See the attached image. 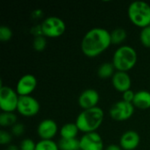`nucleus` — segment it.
<instances>
[{"label": "nucleus", "instance_id": "f257e3e1", "mask_svg": "<svg viewBox=\"0 0 150 150\" xmlns=\"http://www.w3.org/2000/svg\"><path fill=\"white\" fill-rule=\"evenodd\" d=\"M111 44V33L105 28L95 27L88 31L83 36L81 49L86 56L94 58L105 52Z\"/></svg>", "mask_w": 150, "mask_h": 150}, {"label": "nucleus", "instance_id": "f03ea898", "mask_svg": "<svg viewBox=\"0 0 150 150\" xmlns=\"http://www.w3.org/2000/svg\"><path fill=\"white\" fill-rule=\"evenodd\" d=\"M103 120L104 112L101 108L97 106L91 109L83 110V112L77 116L75 123L79 131L84 134H89L96 132V130L101 126Z\"/></svg>", "mask_w": 150, "mask_h": 150}, {"label": "nucleus", "instance_id": "7ed1b4c3", "mask_svg": "<svg viewBox=\"0 0 150 150\" xmlns=\"http://www.w3.org/2000/svg\"><path fill=\"white\" fill-rule=\"evenodd\" d=\"M137 62V53L130 46H121L114 53L112 64L118 71L127 72L132 69Z\"/></svg>", "mask_w": 150, "mask_h": 150}, {"label": "nucleus", "instance_id": "20e7f679", "mask_svg": "<svg viewBox=\"0 0 150 150\" xmlns=\"http://www.w3.org/2000/svg\"><path fill=\"white\" fill-rule=\"evenodd\" d=\"M128 17L131 22L142 28L150 25V5L143 1H134L128 7Z\"/></svg>", "mask_w": 150, "mask_h": 150}, {"label": "nucleus", "instance_id": "39448f33", "mask_svg": "<svg viewBox=\"0 0 150 150\" xmlns=\"http://www.w3.org/2000/svg\"><path fill=\"white\" fill-rule=\"evenodd\" d=\"M41 25L42 34L48 38H57L62 36L66 30V25L64 21L58 17H48L47 18Z\"/></svg>", "mask_w": 150, "mask_h": 150}, {"label": "nucleus", "instance_id": "423d86ee", "mask_svg": "<svg viewBox=\"0 0 150 150\" xmlns=\"http://www.w3.org/2000/svg\"><path fill=\"white\" fill-rule=\"evenodd\" d=\"M19 96L17 91L8 86L0 88V108L3 112H13L17 110Z\"/></svg>", "mask_w": 150, "mask_h": 150}, {"label": "nucleus", "instance_id": "0eeeda50", "mask_svg": "<svg viewBox=\"0 0 150 150\" xmlns=\"http://www.w3.org/2000/svg\"><path fill=\"white\" fill-rule=\"evenodd\" d=\"M134 113V106L132 103L124 100L115 103L110 109L111 118L116 121H125L129 120Z\"/></svg>", "mask_w": 150, "mask_h": 150}, {"label": "nucleus", "instance_id": "6e6552de", "mask_svg": "<svg viewBox=\"0 0 150 150\" xmlns=\"http://www.w3.org/2000/svg\"><path fill=\"white\" fill-rule=\"evenodd\" d=\"M17 111L25 117H33L38 114L40 104L36 98L31 96H19Z\"/></svg>", "mask_w": 150, "mask_h": 150}, {"label": "nucleus", "instance_id": "1a4fd4ad", "mask_svg": "<svg viewBox=\"0 0 150 150\" xmlns=\"http://www.w3.org/2000/svg\"><path fill=\"white\" fill-rule=\"evenodd\" d=\"M79 142L80 150H104L103 140L97 132L84 134Z\"/></svg>", "mask_w": 150, "mask_h": 150}, {"label": "nucleus", "instance_id": "9d476101", "mask_svg": "<svg viewBox=\"0 0 150 150\" xmlns=\"http://www.w3.org/2000/svg\"><path fill=\"white\" fill-rule=\"evenodd\" d=\"M37 79L33 75L26 74L19 78L16 86V91L18 96H30L36 89Z\"/></svg>", "mask_w": 150, "mask_h": 150}, {"label": "nucleus", "instance_id": "9b49d317", "mask_svg": "<svg viewBox=\"0 0 150 150\" xmlns=\"http://www.w3.org/2000/svg\"><path fill=\"white\" fill-rule=\"evenodd\" d=\"M99 102V94L96 90L88 89L83 91L78 98V104L83 110L97 107Z\"/></svg>", "mask_w": 150, "mask_h": 150}, {"label": "nucleus", "instance_id": "f8f14e48", "mask_svg": "<svg viewBox=\"0 0 150 150\" xmlns=\"http://www.w3.org/2000/svg\"><path fill=\"white\" fill-rule=\"evenodd\" d=\"M58 131V126L54 120L46 119L42 120L37 128L38 135L41 140H52Z\"/></svg>", "mask_w": 150, "mask_h": 150}, {"label": "nucleus", "instance_id": "ddd939ff", "mask_svg": "<svg viewBox=\"0 0 150 150\" xmlns=\"http://www.w3.org/2000/svg\"><path fill=\"white\" fill-rule=\"evenodd\" d=\"M141 142V137L135 131L125 132L120 140V146L124 150H134Z\"/></svg>", "mask_w": 150, "mask_h": 150}, {"label": "nucleus", "instance_id": "4468645a", "mask_svg": "<svg viewBox=\"0 0 150 150\" xmlns=\"http://www.w3.org/2000/svg\"><path fill=\"white\" fill-rule=\"evenodd\" d=\"M112 83L115 90L120 92H126L130 90L131 87V78L127 72L117 71L112 77Z\"/></svg>", "mask_w": 150, "mask_h": 150}, {"label": "nucleus", "instance_id": "2eb2a0df", "mask_svg": "<svg viewBox=\"0 0 150 150\" xmlns=\"http://www.w3.org/2000/svg\"><path fill=\"white\" fill-rule=\"evenodd\" d=\"M133 105L139 109L150 108V92L148 91H139L135 93Z\"/></svg>", "mask_w": 150, "mask_h": 150}, {"label": "nucleus", "instance_id": "dca6fc26", "mask_svg": "<svg viewBox=\"0 0 150 150\" xmlns=\"http://www.w3.org/2000/svg\"><path fill=\"white\" fill-rule=\"evenodd\" d=\"M79 132L76 123H67L60 129V135L62 139H75Z\"/></svg>", "mask_w": 150, "mask_h": 150}, {"label": "nucleus", "instance_id": "f3484780", "mask_svg": "<svg viewBox=\"0 0 150 150\" xmlns=\"http://www.w3.org/2000/svg\"><path fill=\"white\" fill-rule=\"evenodd\" d=\"M57 144L60 150H80V142L76 138L75 139L61 138Z\"/></svg>", "mask_w": 150, "mask_h": 150}, {"label": "nucleus", "instance_id": "a211bd4d", "mask_svg": "<svg viewBox=\"0 0 150 150\" xmlns=\"http://www.w3.org/2000/svg\"><path fill=\"white\" fill-rule=\"evenodd\" d=\"M114 66L112 62H105L98 69V75L102 79H107L114 75Z\"/></svg>", "mask_w": 150, "mask_h": 150}, {"label": "nucleus", "instance_id": "6ab92c4d", "mask_svg": "<svg viewBox=\"0 0 150 150\" xmlns=\"http://www.w3.org/2000/svg\"><path fill=\"white\" fill-rule=\"evenodd\" d=\"M127 37V31L124 28L118 27V28H115L112 32H111L112 44L120 45L123 41H125Z\"/></svg>", "mask_w": 150, "mask_h": 150}, {"label": "nucleus", "instance_id": "aec40b11", "mask_svg": "<svg viewBox=\"0 0 150 150\" xmlns=\"http://www.w3.org/2000/svg\"><path fill=\"white\" fill-rule=\"evenodd\" d=\"M17 116L13 112H2L0 114V125L4 127H13L16 124Z\"/></svg>", "mask_w": 150, "mask_h": 150}, {"label": "nucleus", "instance_id": "412c9836", "mask_svg": "<svg viewBox=\"0 0 150 150\" xmlns=\"http://www.w3.org/2000/svg\"><path fill=\"white\" fill-rule=\"evenodd\" d=\"M35 150H60L58 144L52 140H41L36 143Z\"/></svg>", "mask_w": 150, "mask_h": 150}, {"label": "nucleus", "instance_id": "4be33fe9", "mask_svg": "<svg viewBox=\"0 0 150 150\" xmlns=\"http://www.w3.org/2000/svg\"><path fill=\"white\" fill-rule=\"evenodd\" d=\"M46 46H47V40L45 36L41 35V36L34 37L33 41V47L35 51L41 52L46 48Z\"/></svg>", "mask_w": 150, "mask_h": 150}, {"label": "nucleus", "instance_id": "5701e85b", "mask_svg": "<svg viewBox=\"0 0 150 150\" xmlns=\"http://www.w3.org/2000/svg\"><path fill=\"white\" fill-rule=\"evenodd\" d=\"M140 40L144 47H150V25L142 29L140 33Z\"/></svg>", "mask_w": 150, "mask_h": 150}, {"label": "nucleus", "instance_id": "b1692460", "mask_svg": "<svg viewBox=\"0 0 150 150\" xmlns=\"http://www.w3.org/2000/svg\"><path fill=\"white\" fill-rule=\"evenodd\" d=\"M12 37V31L10 27L6 25L0 26V40L8 41Z\"/></svg>", "mask_w": 150, "mask_h": 150}, {"label": "nucleus", "instance_id": "393cba45", "mask_svg": "<svg viewBox=\"0 0 150 150\" xmlns=\"http://www.w3.org/2000/svg\"><path fill=\"white\" fill-rule=\"evenodd\" d=\"M36 143L32 139H25L20 143V150H35Z\"/></svg>", "mask_w": 150, "mask_h": 150}, {"label": "nucleus", "instance_id": "a878e982", "mask_svg": "<svg viewBox=\"0 0 150 150\" xmlns=\"http://www.w3.org/2000/svg\"><path fill=\"white\" fill-rule=\"evenodd\" d=\"M11 142V135L4 130L0 131V144L5 145Z\"/></svg>", "mask_w": 150, "mask_h": 150}, {"label": "nucleus", "instance_id": "bb28decb", "mask_svg": "<svg viewBox=\"0 0 150 150\" xmlns=\"http://www.w3.org/2000/svg\"><path fill=\"white\" fill-rule=\"evenodd\" d=\"M134 96H135V93L132 90H128V91H127L126 92L123 93V100L126 101V102L133 104Z\"/></svg>", "mask_w": 150, "mask_h": 150}, {"label": "nucleus", "instance_id": "cd10ccee", "mask_svg": "<svg viewBox=\"0 0 150 150\" xmlns=\"http://www.w3.org/2000/svg\"><path fill=\"white\" fill-rule=\"evenodd\" d=\"M25 129H24V126L21 124H15L12 127H11V132L14 135L16 136H19L24 133Z\"/></svg>", "mask_w": 150, "mask_h": 150}, {"label": "nucleus", "instance_id": "c85d7f7f", "mask_svg": "<svg viewBox=\"0 0 150 150\" xmlns=\"http://www.w3.org/2000/svg\"><path fill=\"white\" fill-rule=\"evenodd\" d=\"M105 150H122V149H121L120 146H119V145L111 144V145L107 146V148L105 149Z\"/></svg>", "mask_w": 150, "mask_h": 150}, {"label": "nucleus", "instance_id": "c756f323", "mask_svg": "<svg viewBox=\"0 0 150 150\" xmlns=\"http://www.w3.org/2000/svg\"><path fill=\"white\" fill-rule=\"evenodd\" d=\"M6 150H18V149H17V147H15V146H11V147H9V148H8Z\"/></svg>", "mask_w": 150, "mask_h": 150}]
</instances>
